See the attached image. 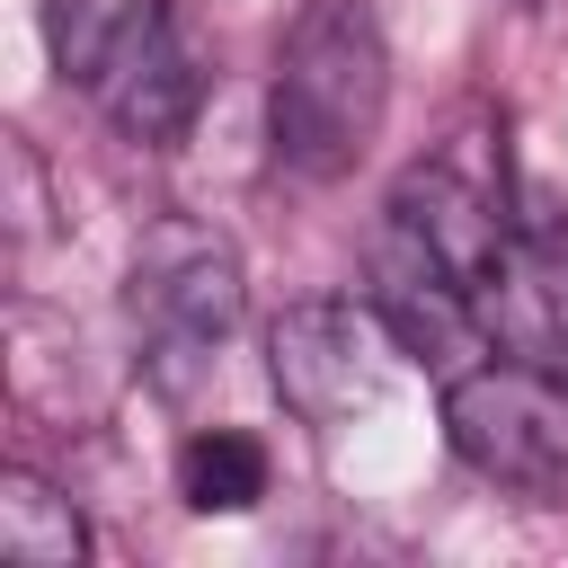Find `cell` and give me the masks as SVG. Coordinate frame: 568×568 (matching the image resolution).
<instances>
[{
  "label": "cell",
  "instance_id": "cell-1",
  "mask_svg": "<svg viewBox=\"0 0 568 568\" xmlns=\"http://www.w3.org/2000/svg\"><path fill=\"white\" fill-rule=\"evenodd\" d=\"M390 115V44L382 18L364 0H311L275 53V89H266V142L275 169L302 186L346 178L373 133Z\"/></svg>",
  "mask_w": 568,
  "mask_h": 568
},
{
  "label": "cell",
  "instance_id": "cell-2",
  "mask_svg": "<svg viewBox=\"0 0 568 568\" xmlns=\"http://www.w3.org/2000/svg\"><path fill=\"white\" fill-rule=\"evenodd\" d=\"M240 257L222 231L186 222V213H160L142 240H133V284H124V311H133V355L151 373L160 399H195V382L213 373L222 337L240 328Z\"/></svg>",
  "mask_w": 568,
  "mask_h": 568
},
{
  "label": "cell",
  "instance_id": "cell-3",
  "mask_svg": "<svg viewBox=\"0 0 568 568\" xmlns=\"http://www.w3.org/2000/svg\"><path fill=\"white\" fill-rule=\"evenodd\" d=\"M444 444L479 479L559 506L568 497V373H541L515 355L462 364L444 382Z\"/></svg>",
  "mask_w": 568,
  "mask_h": 568
},
{
  "label": "cell",
  "instance_id": "cell-4",
  "mask_svg": "<svg viewBox=\"0 0 568 568\" xmlns=\"http://www.w3.org/2000/svg\"><path fill=\"white\" fill-rule=\"evenodd\" d=\"M390 364H399V337L373 311V293L364 302L311 293L266 328V382L302 426H355L364 408H382Z\"/></svg>",
  "mask_w": 568,
  "mask_h": 568
},
{
  "label": "cell",
  "instance_id": "cell-5",
  "mask_svg": "<svg viewBox=\"0 0 568 568\" xmlns=\"http://www.w3.org/2000/svg\"><path fill=\"white\" fill-rule=\"evenodd\" d=\"M470 311L497 355L568 373V222H515L488 275L470 284Z\"/></svg>",
  "mask_w": 568,
  "mask_h": 568
},
{
  "label": "cell",
  "instance_id": "cell-6",
  "mask_svg": "<svg viewBox=\"0 0 568 568\" xmlns=\"http://www.w3.org/2000/svg\"><path fill=\"white\" fill-rule=\"evenodd\" d=\"M98 106H106V124H115L124 142L169 151V142L195 124V106H204V53H195V36H186L169 9H160V18H142V36L106 62Z\"/></svg>",
  "mask_w": 568,
  "mask_h": 568
},
{
  "label": "cell",
  "instance_id": "cell-7",
  "mask_svg": "<svg viewBox=\"0 0 568 568\" xmlns=\"http://www.w3.org/2000/svg\"><path fill=\"white\" fill-rule=\"evenodd\" d=\"M390 231H408L435 266H453L462 284H479L488 275V257L506 248V213L462 178V169H444V160H426V169H408L399 186H390Z\"/></svg>",
  "mask_w": 568,
  "mask_h": 568
},
{
  "label": "cell",
  "instance_id": "cell-8",
  "mask_svg": "<svg viewBox=\"0 0 568 568\" xmlns=\"http://www.w3.org/2000/svg\"><path fill=\"white\" fill-rule=\"evenodd\" d=\"M0 559L9 568H80L89 559L80 506L36 470H0Z\"/></svg>",
  "mask_w": 568,
  "mask_h": 568
},
{
  "label": "cell",
  "instance_id": "cell-9",
  "mask_svg": "<svg viewBox=\"0 0 568 568\" xmlns=\"http://www.w3.org/2000/svg\"><path fill=\"white\" fill-rule=\"evenodd\" d=\"M142 18H160V0H44V53L62 80L98 89L106 62L142 36Z\"/></svg>",
  "mask_w": 568,
  "mask_h": 568
},
{
  "label": "cell",
  "instance_id": "cell-10",
  "mask_svg": "<svg viewBox=\"0 0 568 568\" xmlns=\"http://www.w3.org/2000/svg\"><path fill=\"white\" fill-rule=\"evenodd\" d=\"M178 497H186L195 515H248V506L266 497V444L240 435V426L186 435V453H178Z\"/></svg>",
  "mask_w": 568,
  "mask_h": 568
}]
</instances>
